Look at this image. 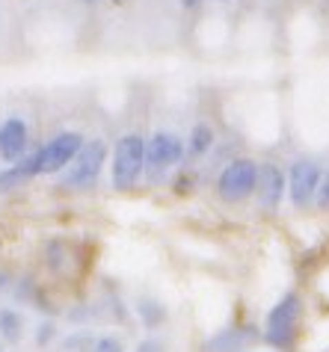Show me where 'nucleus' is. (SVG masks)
I'll list each match as a JSON object with an SVG mask.
<instances>
[{"label": "nucleus", "mask_w": 329, "mask_h": 352, "mask_svg": "<svg viewBox=\"0 0 329 352\" xmlns=\"http://www.w3.org/2000/svg\"><path fill=\"white\" fill-rule=\"evenodd\" d=\"M181 6L184 9H196V6H202V0H181Z\"/></svg>", "instance_id": "nucleus-19"}, {"label": "nucleus", "mask_w": 329, "mask_h": 352, "mask_svg": "<svg viewBox=\"0 0 329 352\" xmlns=\"http://www.w3.org/2000/svg\"><path fill=\"white\" fill-rule=\"evenodd\" d=\"M321 178H323V172L315 160L299 157L291 163V169H288V195H291V204L297 210H306L308 204H315Z\"/></svg>", "instance_id": "nucleus-7"}, {"label": "nucleus", "mask_w": 329, "mask_h": 352, "mask_svg": "<svg viewBox=\"0 0 329 352\" xmlns=\"http://www.w3.org/2000/svg\"><path fill=\"white\" fill-rule=\"evenodd\" d=\"M255 338H258V331L253 326H231L211 338L205 344V352H244Z\"/></svg>", "instance_id": "nucleus-10"}, {"label": "nucleus", "mask_w": 329, "mask_h": 352, "mask_svg": "<svg viewBox=\"0 0 329 352\" xmlns=\"http://www.w3.org/2000/svg\"><path fill=\"white\" fill-rule=\"evenodd\" d=\"M0 335H3V340H9V344H18L24 335V317L18 314L15 308H3L0 311Z\"/></svg>", "instance_id": "nucleus-12"}, {"label": "nucleus", "mask_w": 329, "mask_h": 352, "mask_svg": "<svg viewBox=\"0 0 329 352\" xmlns=\"http://www.w3.org/2000/svg\"><path fill=\"white\" fill-rule=\"evenodd\" d=\"M317 210H329V169L323 172V178H321V187H317Z\"/></svg>", "instance_id": "nucleus-15"}, {"label": "nucleus", "mask_w": 329, "mask_h": 352, "mask_svg": "<svg viewBox=\"0 0 329 352\" xmlns=\"http://www.w3.org/2000/svg\"><path fill=\"white\" fill-rule=\"evenodd\" d=\"M107 163V142L104 140H86L83 148L77 151V157L69 163V169L63 175L65 190H89Z\"/></svg>", "instance_id": "nucleus-4"}, {"label": "nucleus", "mask_w": 329, "mask_h": 352, "mask_svg": "<svg viewBox=\"0 0 329 352\" xmlns=\"http://www.w3.org/2000/svg\"><path fill=\"white\" fill-rule=\"evenodd\" d=\"M184 154H187V145H184L178 133L158 131L146 142V169L151 172V178H160V175H167L169 169H176L184 160Z\"/></svg>", "instance_id": "nucleus-6"}, {"label": "nucleus", "mask_w": 329, "mask_h": 352, "mask_svg": "<svg viewBox=\"0 0 329 352\" xmlns=\"http://www.w3.org/2000/svg\"><path fill=\"white\" fill-rule=\"evenodd\" d=\"M146 172V140L140 133H125L119 136L113 148V163H110V175H113V187L116 190H134Z\"/></svg>", "instance_id": "nucleus-3"}, {"label": "nucleus", "mask_w": 329, "mask_h": 352, "mask_svg": "<svg viewBox=\"0 0 329 352\" xmlns=\"http://www.w3.org/2000/svg\"><path fill=\"white\" fill-rule=\"evenodd\" d=\"M258 184V163L249 157H235L222 166L220 178H217V195L226 204L246 201L249 195H255Z\"/></svg>", "instance_id": "nucleus-5"}, {"label": "nucleus", "mask_w": 329, "mask_h": 352, "mask_svg": "<svg viewBox=\"0 0 329 352\" xmlns=\"http://www.w3.org/2000/svg\"><path fill=\"white\" fill-rule=\"evenodd\" d=\"M0 352H3V349H0Z\"/></svg>", "instance_id": "nucleus-23"}, {"label": "nucleus", "mask_w": 329, "mask_h": 352, "mask_svg": "<svg viewBox=\"0 0 329 352\" xmlns=\"http://www.w3.org/2000/svg\"><path fill=\"white\" fill-rule=\"evenodd\" d=\"M137 352H163V346L158 344V340H146V344H140Z\"/></svg>", "instance_id": "nucleus-18"}, {"label": "nucleus", "mask_w": 329, "mask_h": 352, "mask_svg": "<svg viewBox=\"0 0 329 352\" xmlns=\"http://www.w3.org/2000/svg\"><path fill=\"white\" fill-rule=\"evenodd\" d=\"M27 145H30V131H27V122L18 119V116H9V119L0 124V160L3 163H15L24 157Z\"/></svg>", "instance_id": "nucleus-9"}, {"label": "nucleus", "mask_w": 329, "mask_h": 352, "mask_svg": "<svg viewBox=\"0 0 329 352\" xmlns=\"http://www.w3.org/2000/svg\"><path fill=\"white\" fill-rule=\"evenodd\" d=\"M86 3H95V0H86Z\"/></svg>", "instance_id": "nucleus-21"}, {"label": "nucleus", "mask_w": 329, "mask_h": 352, "mask_svg": "<svg viewBox=\"0 0 329 352\" xmlns=\"http://www.w3.org/2000/svg\"><path fill=\"white\" fill-rule=\"evenodd\" d=\"M83 136L77 131H63L51 136L42 148H39L33 157L21 160L24 172L30 175V178H36V175H56V172H65L69 169V163L77 157V151L83 148Z\"/></svg>", "instance_id": "nucleus-1"}, {"label": "nucleus", "mask_w": 329, "mask_h": 352, "mask_svg": "<svg viewBox=\"0 0 329 352\" xmlns=\"http://www.w3.org/2000/svg\"><path fill=\"white\" fill-rule=\"evenodd\" d=\"M6 285H9V276L3 270H0V290H6Z\"/></svg>", "instance_id": "nucleus-20"}, {"label": "nucleus", "mask_w": 329, "mask_h": 352, "mask_svg": "<svg viewBox=\"0 0 329 352\" xmlns=\"http://www.w3.org/2000/svg\"><path fill=\"white\" fill-rule=\"evenodd\" d=\"M288 192V175L276 163H258V184H255V199L264 210H279Z\"/></svg>", "instance_id": "nucleus-8"}, {"label": "nucleus", "mask_w": 329, "mask_h": 352, "mask_svg": "<svg viewBox=\"0 0 329 352\" xmlns=\"http://www.w3.org/2000/svg\"><path fill=\"white\" fill-rule=\"evenodd\" d=\"M220 3H229V0H220Z\"/></svg>", "instance_id": "nucleus-22"}, {"label": "nucleus", "mask_w": 329, "mask_h": 352, "mask_svg": "<svg viewBox=\"0 0 329 352\" xmlns=\"http://www.w3.org/2000/svg\"><path fill=\"white\" fill-rule=\"evenodd\" d=\"M24 181H30V175L24 172V166H21V163H12V166H9V169L0 172V192L21 187Z\"/></svg>", "instance_id": "nucleus-14"}, {"label": "nucleus", "mask_w": 329, "mask_h": 352, "mask_svg": "<svg viewBox=\"0 0 329 352\" xmlns=\"http://www.w3.org/2000/svg\"><path fill=\"white\" fill-rule=\"evenodd\" d=\"M51 338H54V326L51 322H42V326H39V344H47Z\"/></svg>", "instance_id": "nucleus-17"}, {"label": "nucleus", "mask_w": 329, "mask_h": 352, "mask_svg": "<svg viewBox=\"0 0 329 352\" xmlns=\"http://www.w3.org/2000/svg\"><path fill=\"white\" fill-rule=\"evenodd\" d=\"M299 322H303V299H299V293H285L267 314L264 322L267 344L282 352H291L299 338Z\"/></svg>", "instance_id": "nucleus-2"}, {"label": "nucleus", "mask_w": 329, "mask_h": 352, "mask_svg": "<svg viewBox=\"0 0 329 352\" xmlns=\"http://www.w3.org/2000/svg\"><path fill=\"white\" fill-rule=\"evenodd\" d=\"M137 311H140V317H142V322H146L149 329H158L160 322L167 320V308H163L160 302H151V299H142L137 305Z\"/></svg>", "instance_id": "nucleus-13"}, {"label": "nucleus", "mask_w": 329, "mask_h": 352, "mask_svg": "<svg viewBox=\"0 0 329 352\" xmlns=\"http://www.w3.org/2000/svg\"><path fill=\"white\" fill-rule=\"evenodd\" d=\"M92 352H125V346H122V340H116V338H101L92 344Z\"/></svg>", "instance_id": "nucleus-16"}, {"label": "nucleus", "mask_w": 329, "mask_h": 352, "mask_svg": "<svg viewBox=\"0 0 329 352\" xmlns=\"http://www.w3.org/2000/svg\"><path fill=\"white\" fill-rule=\"evenodd\" d=\"M214 142H217L214 128H211L208 122H199V124H193V131L187 136V154L190 157H205V154L214 148Z\"/></svg>", "instance_id": "nucleus-11"}]
</instances>
